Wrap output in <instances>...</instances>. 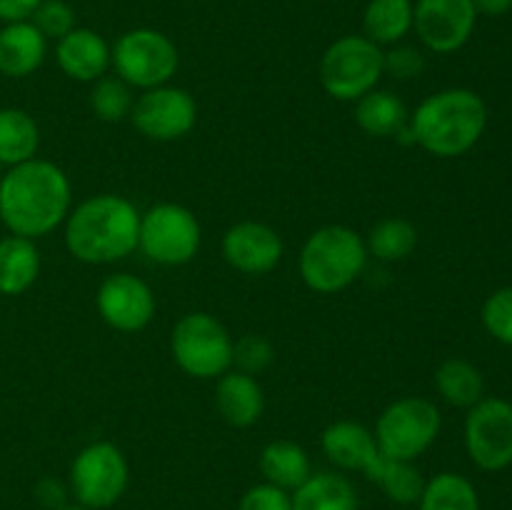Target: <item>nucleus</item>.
<instances>
[{
    "label": "nucleus",
    "mask_w": 512,
    "mask_h": 510,
    "mask_svg": "<svg viewBox=\"0 0 512 510\" xmlns=\"http://www.w3.org/2000/svg\"><path fill=\"white\" fill-rule=\"evenodd\" d=\"M95 308L100 318L118 333H138L153 320L155 295L138 275L115 273L100 283Z\"/></svg>",
    "instance_id": "obj_14"
},
{
    "label": "nucleus",
    "mask_w": 512,
    "mask_h": 510,
    "mask_svg": "<svg viewBox=\"0 0 512 510\" xmlns=\"http://www.w3.org/2000/svg\"><path fill=\"white\" fill-rule=\"evenodd\" d=\"M290 498L293 510H358L355 485L340 473H313Z\"/></svg>",
    "instance_id": "obj_23"
},
{
    "label": "nucleus",
    "mask_w": 512,
    "mask_h": 510,
    "mask_svg": "<svg viewBox=\"0 0 512 510\" xmlns=\"http://www.w3.org/2000/svg\"><path fill=\"white\" fill-rule=\"evenodd\" d=\"M275 358V350L270 345L268 338L263 335H243L233 343V365L240 370V373H248V375H258L273 363Z\"/></svg>",
    "instance_id": "obj_31"
},
{
    "label": "nucleus",
    "mask_w": 512,
    "mask_h": 510,
    "mask_svg": "<svg viewBox=\"0 0 512 510\" xmlns=\"http://www.w3.org/2000/svg\"><path fill=\"white\" fill-rule=\"evenodd\" d=\"M435 388L445 403L455 408H473L483 400L485 380L473 363L463 358H450L435 370Z\"/></svg>",
    "instance_id": "obj_26"
},
{
    "label": "nucleus",
    "mask_w": 512,
    "mask_h": 510,
    "mask_svg": "<svg viewBox=\"0 0 512 510\" xmlns=\"http://www.w3.org/2000/svg\"><path fill=\"white\" fill-rule=\"evenodd\" d=\"M30 23L48 40H60L78 25L75 23V10L65 0H40L35 13L30 15Z\"/></svg>",
    "instance_id": "obj_32"
},
{
    "label": "nucleus",
    "mask_w": 512,
    "mask_h": 510,
    "mask_svg": "<svg viewBox=\"0 0 512 510\" xmlns=\"http://www.w3.org/2000/svg\"><path fill=\"white\" fill-rule=\"evenodd\" d=\"M55 63L78 83H95L110 68V45L100 33L75 25L68 35L55 40Z\"/></svg>",
    "instance_id": "obj_17"
},
{
    "label": "nucleus",
    "mask_w": 512,
    "mask_h": 510,
    "mask_svg": "<svg viewBox=\"0 0 512 510\" xmlns=\"http://www.w3.org/2000/svg\"><path fill=\"white\" fill-rule=\"evenodd\" d=\"M40 0H0V20L3 23H18V20H30Z\"/></svg>",
    "instance_id": "obj_37"
},
{
    "label": "nucleus",
    "mask_w": 512,
    "mask_h": 510,
    "mask_svg": "<svg viewBox=\"0 0 512 510\" xmlns=\"http://www.w3.org/2000/svg\"><path fill=\"white\" fill-rule=\"evenodd\" d=\"M40 145L38 123L20 108H0V165L28 163Z\"/></svg>",
    "instance_id": "obj_25"
},
{
    "label": "nucleus",
    "mask_w": 512,
    "mask_h": 510,
    "mask_svg": "<svg viewBox=\"0 0 512 510\" xmlns=\"http://www.w3.org/2000/svg\"><path fill=\"white\" fill-rule=\"evenodd\" d=\"M60 510H93V508H88V505L75 503V505H63V508H60Z\"/></svg>",
    "instance_id": "obj_39"
},
{
    "label": "nucleus",
    "mask_w": 512,
    "mask_h": 510,
    "mask_svg": "<svg viewBox=\"0 0 512 510\" xmlns=\"http://www.w3.org/2000/svg\"><path fill=\"white\" fill-rule=\"evenodd\" d=\"M130 468L123 450L110 440H95L75 455L70 465V493L75 503L105 510L123 498Z\"/></svg>",
    "instance_id": "obj_10"
},
{
    "label": "nucleus",
    "mask_w": 512,
    "mask_h": 510,
    "mask_svg": "<svg viewBox=\"0 0 512 510\" xmlns=\"http://www.w3.org/2000/svg\"><path fill=\"white\" fill-rule=\"evenodd\" d=\"M485 125V100L468 88H448L428 95L410 115L415 143L435 158L465 155L483 138Z\"/></svg>",
    "instance_id": "obj_3"
},
{
    "label": "nucleus",
    "mask_w": 512,
    "mask_h": 510,
    "mask_svg": "<svg viewBox=\"0 0 512 510\" xmlns=\"http://www.w3.org/2000/svg\"><path fill=\"white\" fill-rule=\"evenodd\" d=\"M48 55V38L30 20L5 23L0 28V75L28 78Z\"/></svg>",
    "instance_id": "obj_19"
},
{
    "label": "nucleus",
    "mask_w": 512,
    "mask_h": 510,
    "mask_svg": "<svg viewBox=\"0 0 512 510\" xmlns=\"http://www.w3.org/2000/svg\"><path fill=\"white\" fill-rule=\"evenodd\" d=\"M375 485L400 508H410L420 500L425 488V478L410 460H385L383 470L375 478Z\"/></svg>",
    "instance_id": "obj_29"
},
{
    "label": "nucleus",
    "mask_w": 512,
    "mask_h": 510,
    "mask_svg": "<svg viewBox=\"0 0 512 510\" xmlns=\"http://www.w3.org/2000/svg\"><path fill=\"white\" fill-rule=\"evenodd\" d=\"M383 70L395 80H413L425 70V58L413 45H390L383 50Z\"/></svg>",
    "instance_id": "obj_34"
},
{
    "label": "nucleus",
    "mask_w": 512,
    "mask_h": 510,
    "mask_svg": "<svg viewBox=\"0 0 512 510\" xmlns=\"http://www.w3.org/2000/svg\"><path fill=\"white\" fill-rule=\"evenodd\" d=\"M368 245L348 225H323L300 248L298 270L313 293L335 295L350 288L368 265Z\"/></svg>",
    "instance_id": "obj_4"
},
{
    "label": "nucleus",
    "mask_w": 512,
    "mask_h": 510,
    "mask_svg": "<svg viewBox=\"0 0 512 510\" xmlns=\"http://www.w3.org/2000/svg\"><path fill=\"white\" fill-rule=\"evenodd\" d=\"M483 325L500 343L512 345V288H500L485 300Z\"/></svg>",
    "instance_id": "obj_33"
},
{
    "label": "nucleus",
    "mask_w": 512,
    "mask_h": 510,
    "mask_svg": "<svg viewBox=\"0 0 512 510\" xmlns=\"http://www.w3.org/2000/svg\"><path fill=\"white\" fill-rule=\"evenodd\" d=\"M400 510H408V508H400Z\"/></svg>",
    "instance_id": "obj_40"
},
{
    "label": "nucleus",
    "mask_w": 512,
    "mask_h": 510,
    "mask_svg": "<svg viewBox=\"0 0 512 510\" xmlns=\"http://www.w3.org/2000/svg\"><path fill=\"white\" fill-rule=\"evenodd\" d=\"M73 188L60 165L33 158L0 178V220L10 235L38 240L65 223Z\"/></svg>",
    "instance_id": "obj_1"
},
{
    "label": "nucleus",
    "mask_w": 512,
    "mask_h": 510,
    "mask_svg": "<svg viewBox=\"0 0 512 510\" xmlns=\"http://www.w3.org/2000/svg\"><path fill=\"white\" fill-rule=\"evenodd\" d=\"M465 448L480 470L498 473L512 465V405L483 398L465 418Z\"/></svg>",
    "instance_id": "obj_12"
},
{
    "label": "nucleus",
    "mask_w": 512,
    "mask_h": 510,
    "mask_svg": "<svg viewBox=\"0 0 512 510\" xmlns=\"http://www.w3.org/2000/svg\"><path fill=\"white\" fill-rule=\"evenodd\" d=\"M478 15H490V18H498L505 15L512 8V0H473Z\"/></svg>",
    "instance_id": "obj_38"
},
{
    "label": "nucleus",
    "mask_w": 512,
    "mask_h": 510,
    "mask_svg": "<svg viewBox=\"0 0 512 510\" xmlns=\"http://www.w3.org/2000/svg\"><path fill=\"white\" fill-rule=\"evenodd\" d=\"M320 85L340 103H358L378 88L383 70V48L365 35H343L325 48L320 58Z\"/></svg>",
    "instance_id": "obj_5"
},
{
    "label": "nucleus",
    "mask_w": 512,
    "mask_h": 510,
    "mask_svg": "<svg viewBox=\"0 0 512 510\" xmlns=\"http://www.w3.org/2000/svg\"><path fill=\"white\" fill-rule=\"evenodd\" d=\"M35 498L50 510H60L63 505H68V488H65L60 480L45 478L35 485Z\"/></svg>",
    "instance_id": "obj_36"
},
{
    "label": "nucleus",
    "mask_w": 512,
    "mask_h": 510,
    "mask_svg": "<svg viewBox=\"0 0 512 510\" xmlns=\"http://www.w3.org/2000/svg\"><path fill=\"white\" fill-rule=\"evenodd\" d=\"M135 130L155 143H173L185 138L198 123V103L178 85H158L143 90L130 110Z\"/></svg>",
    "instance_id": "obj_11"
},
{
    "label": "nucleus",
    "mask_w": 512,
    "mask_h": 510,
    "mask_svg": "<svg viewBox=\"0 0 512 510\" xmlns=\"http://www.w3.org/2000/svg\"><path fill=\"white\" fill-rule=\"evenodd\" d=\"M233 343L228 328L210 313H188L170 333V353L185 375L215 380L233 368Z\"/></svg>",
    "instance_id": "obj_6"
},
{
    "label": "nucleus",
    "mask_w": 512,
    "mask_h": 510,
    "mask_svg": "<svg viewBox=\"0 0 512 510\" xmlns=\"http://www.w3.org/2000/svg\"><path fill=\"white\" fill-rule=\"evenodd\" d=\"M368 255L383 263H398L405 260L418 245V230L405 218H385L373 225V230L365 238Z\"/></svg>",
    "instance_id": "obj_28"
},
{
    "label": "nucleus",
    "mask_w": 512,
    "mask_h": 510,
    "mask_svg": "<svg viewBox=\"0 0 512 510\" xmlns=\"http://www.w3.org/2000/svg\"><path fill=\"white\" fill-rule=\"evenodd\" d=\"M90 110L95 118L103 123H120L123 118H130L133 110V88L118 75H103L90 88Z\"/></svg>",
    "instance_id": "obj_30"
},
{
    "label": "nucleus",
    "mask_w": 512,
    "mask_h": 510,
    "mask_svg": "<svg viewBox=\"0 0 512 510\" xmlns=\"http://www.w3.org/2000/svg\"><path fill=\"white\" fill-rule=\"evenodd\" d=\"M238 510H293V498H290L288 490L275 488L270 483H260L245 490Z\"/></svg>",
    "instance_id": "obj_35"
},
{
    "label": "nucleus",
    "mask_w": 512,
    "mask_h": 510,
    "mask_svg": "<svg viewBox=\"0 0 512 510\" xmlns=\"http://www.w3.org/2000/svg\"><path fill=\"white\" fill-rule=\"evenodd\" d=\"M355 123L373 138H395L408 128L410 113L398 95L375 88L355 103Z\"/></svg>",
    "instance_id": "obj_22"
},
{
    "label": "nucleus",
    "mask_w": 512,
    "mask_h": 510,
    "mask_svg": "<svg viewBox=\"0 0 512 510\" xmlns=\"http://www.w3.org/2000/svg\"><path fill=\"white\" fill-rule=\"evenodd\" d=\"M110 65L130 88L168 85L178 73L180 55L173 40L155 28H133L110 45Z\"/></svg>",
    "instance_id": "obj_7"
},
{
    "label": "nucleus",
    "mask_w": 512,
    "mask_h": 510,
    "mask_svg": "<svg viewBox=\"0 0 512 510\" xmlns=\"http://www.w3.org/2000/svg\"><path fill=\"white\" fill-rule=\"evenodd\" d=\"M140 213L128 198L100 193L70 208L65 218V248L75 260L108 265L138 250Z\"/></svg>",
    "instance_id": "obj_2"
},
{
    "label": "nucleus",
    "mask_w": 512,
    "mask_h": 510,
    "mask_svg": "<svg viewBox=\"0 0 512 510\" xmlns=\"http://www.w3.org/2000/svg\"><path fill=\"white\" fill-rule=\"evenodd\" d=\"M203 230L190 208L180 203H158L140 213L138 248L145 258L165 268L188 265L198 255Z\"/></svg>",
    "instance_id": "obj_9"
},
{
    "label": "nucleus",
    "mask_w": 512,
    "mask_h": 510,
    "mask_svg": "<svg viewBox=\"0 0 512 510\" xmlns=\"http://www.w3.org/2000/svg\"><path fill=\"white\" fill-rule=\"evenodd\" d=\"M215 408L233 428H250L265 410V395L255 375L230 368L215 383Z\"/></svg>",
    "instance_id": "obj_18"
},
{
    "label": "nucleus",
    "mask_w": 512,
    "mask_h": 510,
    "mask_svg": "<svg viewBox=\"0 0 512 510\" xmlns=\"http://www.w3.org/2000/svg\"><path fill=\"white\" fill-rule=\"evenodd\" d=\"M223 258L230 268L243 275H265L275 270L283 260V238L268 223L258 220H240L230 225L223 235Z\"/></svg>",
    "instance_id": "obj_15"
},
{
    "label": "nucleus",
    "mask_w": 512,
    "mask_h": 510,
    "mask_svg": "<svg viewBox=\"0 0 512 510\" xmlns=\"http://www.w3.org/2000/svg\"><path fill=\"white\" fill-rule=\"evenodd\" d=\"M413 0H370L363 13V35L375 45H398L413 30Z\"/></svg>",
    "instance_id": "obj_24"
},
{
    "label": "nucleus",
    "mask_w": 512,
    "mask_h": 510,
    "mask_svg": "<svg viewBox=\"0 0 512 510\" xmlns=\"http://www.w3.org/2000/svg\"><path fill=\"white\" fill-rule=\"evenodd\" d=\"M320 445L323 453L335 468L340 470H358L365 478L373 480L385 465V455L380 453L378 443H375L373 430L365 425L355 423V420H338L330 423L320 435Z\"/></svg>",
    "instance_id": "obj_16"
},
{
    "label": "nucleus",
    "mask_w": 512,
    "mask_h": 510,
    "mask_svg": "<svg viewBox=\"0 0 512 510\" xmlns=\"http://www.w3.org/2000/svg\"><path fill=\"white\" fill-rule=\"evenodd\" d=\"M260 473H263L265 483L293 493L313 475V465H310L308 450L300 443L273 440L260 453Z\"/></svg>",
    "instance_id": "obj_20"
},
{
    "label": "nucleus",
    "mask_w": 512,
    "mask_h": 510,
    "mask_svg": "<svg viewBox=\"0 0 512 510\" xmlns=\"http://www.w3.org/2000/svg\"><path fill=\"white\" fill-rule=\"evenodd\" d=\"M478 10L473 0H418L413 28L420 43L438 55L455 53L473 35Z\"/></svg>",
    "instance_id": "obj_13"
},
{
    "label": "nucleus",
    "mask_w": 512,
    "mask_h": 510,
    "mask_svg": "<svg viewBox=\"0 0 512 510\" xmlns=\"http://www.w3.org/2000/svg\"><path fill=\"white\" fill-rule=\"evenodd\" d=\"M443 425L438 405L428 398H400L380 413L375 423V443L390 460H410L425 453L435 443Z\"/></svg>",
    "instance_id": "obj_8"
},
{
    "label": "nucleus",
    "mask_w": 512,
    "mask_h": 510,
    "mask_svg": "<svg viewBox=\"0 0 512 510\" xmlns=\"http://www.w3.org/2000/svg\"><path fill=\"white\" fill-rule=\"evenodd\" d=\"M418 510H480L475 485L460 473H440L425 480Z\"/></svg>",
    "instance_id": "obj_27"
},
{
    "label": "nucleus",
    "mask_w": 512,
    "mask_h": 510,
    "mask_svg": "<svg viewBox=\"0 0 512 510\" xmlns=\"http://www.w3.org/2000/svg\"><path fill=\"white\" fill-rule=\"evenodd\" d=\"M40 275L35 240L8 235L0 240V295H23Z\"/></svg>",
    "instance_id": "obj_21"
}]
</instances>
